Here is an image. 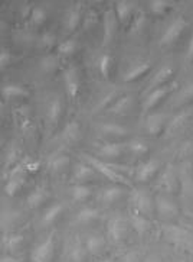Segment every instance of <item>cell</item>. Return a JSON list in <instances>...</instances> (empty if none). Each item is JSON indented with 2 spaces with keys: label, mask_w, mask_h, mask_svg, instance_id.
I'll return each instance as SVG.
<instances>
[{
  "label": "cell",
  "mask_w": 193,
  "mask_h": 262,
  "mask_svg": "<svg viewBox=\"0 0 193 262\" xmlns=\"http://www.w3.org/2000/svg\"><path fill=\"white\" fill-rule=\"evenodd\" d=\"M189 119H190V113H189V112H182V113H179V115L175 116L172 120H169L168 127H166V135H176L177 132H180V130L187 125Z\"/></svg>",
  "instance_id": "22"
},
{
  "label": "cell",
  "mask_w": 193,
  "mask_h": 262,
  "mask_svg": "<svg viewBox=\"0 0 193 262\" xmlns=\"http://www.w3.org/2000/svg\"><path fill=\"white\" fill-rule=\"evenodd\" d=\"M85 158V162H88L91 167H93L98 174H101L102 177H105L108 181L114 183V184H121V186H130L131 187V183L127 180L123 174H120L118 171L113 169L111 165H108L107 162L101 161L100 158H95L93 155H88V154H84L82 155Z\"/></svg>",
  "instance_id": "1"
},
{
  "label": "cell",
  "mask_w": 193,
  "mask_h": 262,
  "mask_svg": "<svg viewBox=\"0 0 193 262\" xmlns=\"http://www.w3.org/2000/svg\"><path fill=\"white\" fill-rule=\"evenodd\" d=\"M179 178H180V184L183 186V188L187 187V193L186 194L189 195V197H193V177L192 174H190V171H187V172L182 171Z\"/></svg>",
  "instance_id": "42"
},
{
  "label": "cell",
  "mask_w": 193,
  "mask_h": 262,
  "mask_svg": "<svg viewBox=\"0 0 193 262\" xmlns=\"http://www.w3.org/2000/svg\"><path fill=\"white\" fill-rule=\"evenodd\" d=\"M163 237L172 245L179 248H190L193 245V235L185 228L176 225H164L161 228Z\"/></svg>",
  "instance_id": "2"
},
{
  "label": "cell",
  "mask_w": 193,
  "mask_h": 262,
  "mask_svg": "<svg viewBox=\"0 0 193 262\" xmlns=\"http://www.w3.org/2000/svg\"><path fill=\"white\" fill-rule=\"evenodd\" d=\"M123 262H142L140 261V258H139V254H135V252H130V254H127L124 258H123Z\"/></svg>",
  "instance_id": "49"
},
{
  "label": "cell",
  "mask_w": 193,
  "mask_h": 262,
  "mask_svg": "<svg viewBox=\"0 0 193 262\" xmlns=\"http://www.w3.org/2000/svg\"><path fill=\"white\" fill-rule=\"evenodd\" d=\"M55 252V239L53 233H50L43 242L35 246L31 252V261L32 262H50Z\"/></svg>",
  "instance_id": "6"
},
{
  "label": "cell",
  "mask_w": 193,
  "mask_h": 262,
  "mask_svg": "<svg viewBox=\"0 0 193 262\" xmlns=\"http://www.w3.org/2000/svg\"><path fill=\"white\" fill-rule=\"evenodd\" d=\"M97 171L88 162H78L74 167V180L76 184H84L85 181H90L95 178Z\"/></svg>",
  "instance_id": "18"
},
{
  "label": "cell",
  "mask_w": 193,
  "mask_h": 262,
  "mask_svg": "<svg viewBox=\"0 0 193 262\" xmlns=\"http://www.w3.org/2000/svg\"><path fill=\"white\" fill-rule=\"evenodd\" d=\"M10 61H12L10 51H9L8 48H2V51H0V68L5 70L10 64Z\"/></svg>",
  "instance_id": "47"
},
{
  "label": "cell",
  "mask_w": 193,
  "mask_h": 262,
  "mask_svg": "<svg viewBox=\"0 0 193 262\" xmlns=\"http://www.w3.org/2000/svg\"><path fill=\"white\" fill-rule=\"evenodd\" d=\"M78 50V42L75 39H67L59 45L58 51L62 57H71L72 54H75Z\"/></svg>",
  "instance_id": "38"
},
{
  "label": "cell",
  "mask_w": 193,
  "mask_h": 262,
  "mask_svg": "<svg viewBox=\"0 0 193 262\" xmlns=\"http://www.w3.org/2000/svg\"><path fill=\"white\" fill-rule=\"evenodd\" d=\"M62 211H64V206L61 203H55L50 206L48 210L43 213L42 216V225L43 226H49L52 225L55 220L58 219L59 216L62 214Z\"/></svg>",
  "instance_id": "31"
},
{
  "label": "cell",
  "mask_w": 193,
  "mask_h": 262,
  "mask_svg": "<svg viewBox=\"0 0 193 262\" xmlns=\"http://www.w3.org/2000/svg\"><path fill=\"white\" fill-rule=\"evenodd\" d=\"M135 3L134 2H127V0H120L116 3V13H117V17L120 22H127L128 17L131 16L133 13V9H134Z\"/></svg>",
  "instance_id": "28"
},
{
  "label": "cell",
  "mask_w": 193,
  "mask_h": 262,
  "mask_svg": "<svg viewBox=\"0 0 193 262\" xmlns=\"http://www.w3.org/2000/svg\"><path fill=\"white\" fill-rule=\"evenodd\" d=\"M82 20V9L79 8V5H75L71 9H68V12L65 13L64 17V26L68 32H74L76 28L79 26Z\"/></svg>",
  "instance_id": "16"
},
{
  "label": "cell",
  "mask_w": 193,
  "mask_h": 262,
  "mask_svg": "<svg viewBox=\"0 0 193 262\" xmlns=\"http://www.w3.org/2000/svg\"><path fill=\"white\" fill-rule=\"evenodd\" d=\"M26 176H27V168L26 167H23V165L13 167V169L9 174L8 181L5 184V193L9 197H13L15 194H17L25 186Z\"/></svg>",
  "instance_id": "4"
},
{
  "label": "cell",
  "mask_w": 193,
  "mask_h": 262,
  "mask_svg": "<svg viewBox=\"0 0 193 262\" xmlns=\"http://www.w3.org/2000/svg\"><path fill=\"white\" fill-rule=\"evenodd\" d=\"M39 42H41L43 48H52L55 45V42H57V36H55V34H52V32H45L41 36Z\"/></svg>",
  "instance_id": "45"
},
{
  "label": "cell",
  "mask_w": 193,
  "mask_h": 262,
  "mask_svg": "<svg viewBox=\"0 0 193 262\" xmlns=\"http://www.w3.org/2000/svg\"><path fill=\"white\" fill-rule=\"evenodd\" d=\"M71 195L75 202H85L91 195V188L85 184H75L71 188Z\"/></svg>",
  "instance_id": "35"
},
{
  "label": "cell",
  "mask_w": 193,
  "mask_h": 262,
  "mask_svg": "<svg viewBox=\"0 0 193 262\" xmlns=\"http://www.w3.org/2000/svg\"><path fill=\"white\" fill-rule=\"evenodd\" d=\"M160 162L157 160H149L142 162L135 169V180L139 183H147L159 171Z\"/></svg>",
  "instance_id": "13"
},
{
  "label": "cell",
  "mask_w": 193,
  "mask_h": 262,
  "mask_svg": "<svg viewBox=\"0 0 193 262\" xmlns=\"http://www.w3.org/2000/svg\"><path fill=\"white\" fill-rule=\"evenodd\" d=\"M100 130L102 135L111 136V138H124L128 135V129L118 123H101Z\"/></svg>",
  "instance_id": "25"
},
{
  "label": "cell",
  "mask_w": 193,
  "mask_h": 262,
  "mask_svg": "<svg viewBox=\"0 0 193 262\" xmlns=\"http://www.w3.org/2000/svg\"><path fill=\"white\" fill-rule=\"evenodd\" d=\"M150 68H151V66L149 61L139 62V64L133 66V67L130 68V70H127L126 73H124V76H123V81H126V83L135 81V80H139L140 77L146 76V74L150 71Z\"/></svg>",
  "instance_id": "21"
},
{
  "label": "cell",
  "mask_w": 193,
  "mask_h": 262,
  "mask_svg": "<svg viewBox=\"0 0 193 262\" xmlns=\"http://www.w3.org/2000/svg\"><path fill=\"white\" fill-rule=\"evenodd\" d=\"M133 104H134V97L130 96V94H124V96H120L117 100L109 106L108 112L113 113V115L123 116V115H126L131 110Z\"/></svg>",
  "instance_id": "15"
},
{
  "label": "cell",
  "mask_w": 193,
  "mask_h": 262,
  "mask_svg": "<svg viewBox=\"0 0 193 262\" xmlns=\"http://www.w3.org/2000/svg\"><path fill=\"white\" fill-rule=\"evenodd\" d=\"M81 134H82L81 125L76 120H72V122H69L67 126L64 127V130H62V139L65 142L74 144V142L81 139Z\"/></svg>",
  "instance_id": "23"
},
{
  "label": "cell",
  "mask_w": 193,
  "mask_h": 262,
  "mask_svg": "<svg viewBox=\"0 0 193 262\" xmlns=\"http://www.w3.org/2000/svg\"><path fill=\"white\" fill-rule=\"evenodd\" d=\"M101 262H111L109 259H104V261H101Z\"/></svg>",
  "instance_id": "53"
},
{
  "label": "cell",
  "mask_w": 193,
  "mask_h": 262,
  "mask_svg": "<svg viewBox=\"0 0 193 262\" xmlns=\"http://www.w3.org/2000/svg\"><path fill=\"white\" fill-rule=\"evenodd\" d=\"M124 194H126V190L121 186H109L101 191V203L111 206V204H114L116 202H118L120 199H123V195Z\"/></svg>",
  "instance_id": "20"
},
{
  "label": "cell",
  "mask_w": 193,
  "mask_h": 262,
  "mask_svg": "<svg viewBox=\"0 0 193 262\" xmlns=\"http://www.w3.org/2000/svg\"><path fill=\"white\" fill-rule=\"evenodd\" d=\"M127 222L121 217H113L107 223V239L111 244H120L123 242L127 236Z\"/></svg>",
  "instance_id": "7"
},
{
  "label": "cell",
  "mask_w": 193,
  "mask_h": 262,
  "mask_svg": "<svg viewBox=\"0 0 193 262\" xmlns=\"http://www.w3.org/2000/svg\"><path fill=\"white\" fill-rule=\"evenodd\" d=\"M46 115H48V119H49L53 125L58 123L59 118H61V115H62V104H61V99H59V97H53V99L50 100L49 104H48V112H46Z\"/></svg>",
  "instance_id": "32"
},
{
  "label": "cell",
  "mask_w": 193,
  "mask_h": 262,
  "mask_svg": "<svg viewBox=\"0 0 193 262\" xmlns=\"http://www.w3.org/2000/svg\"><path fill=\"white\" fill-rule=\"evenodd\" d=\"M143 262H161V259H160L157 255H149Z\"/></svg>",
  "instance_id": "51"
},
{
  "label": "cell",
  "mask_w": 193,
  "mask_h": 262,
  "mask_svg": "<svg viewBox=\"0 0 193 262\" xmlns=\"http://www.w3.org/2000/svg\"><path fill=\"white\" fill-rule=\"evenodd\" d=\"M173 76V68L169 67V66H166V67L160 68L159 71L153 76V78H151L150 84H149V89H159V87H163V84L168 81L170 77Z\"/></svg>",
  "instance_id": "27"
},
{
  "label": "cell",
  "mask_w": 193,
  "mask_h": 262,
  "mask_svg": "<svg viewBox=\"0 0 193 262\" xmlns=\"http://www.w3.org/2000/svg\"><path fill=\"white\" fill-rule=\"evenodd\" d=\"M144 24H146V15H144L143 12H140L137 16L133 19V22H131V29H130V34L131 35H137L140 34L142 31H143Z\"/></svg>",
  "instance_id": "43"
},
{
  "label": "cell",
  "mask_w": 193,
  "mask_h": 262,
  "mask_svg": "<svg viewBox=\"0 0 193 262\" xmlns=\"http://www.w3.org/2000/svg\"><path fill=\"white\" fill-rule=\"evenodd\" d=\"M101 157L104 158H109V160H114L121 157V154L124 152V145L117 144V142H105L100 146L98 149Z\"/></svg>",
  "instance_id": "24"
},
{
  "label": "cell",
  "mask_w": 193,
  "mask_h": 262,
  "mask_svg": "<svg viewBox=\"0 0 193 262\" xmlns=\"http://www.w3.org/2000/svg\"><path fill=\"white\" fill-rule=\"evenodd\" d=\"M187 59H193V34L189 41V48H187Z\"/></svg>",
  "instance_id": "50"
},
{
  "label": "cell",
  "mask_w": 193,
  "mask_h": 262,
  "mask_svg": "<svg viewBox=\"0 0 193 262\" xmlns=\"http://www.w3.org/2000/svg\"><path fill=\"white\" fill-rule=\"evenodd\" d=\"M169 6H170V3L166 2V0H153V2H150L151 13H153V15H157V16L166 13Z\"/></svg>",
  "instance_id": "41"
},
{
  "label": "cell",
  "mask_w": 193,
  "mask_h": 262,
  "mask_svg": "<svg viewBox=\"0 0 193 262\" xmlns=\"http://www.w3.org/2000/svg\"><path fill=\"white\" fill-rule=\"evenodd\" d=\"M100 217V211L94 207H84L76 213L75 222L79 225H87V223H91L94 220H97Z\"/></svg>",
  "instance_id": "30"
},
{
  "label": "cell",
  "mask_w": 193,
  "mask_h": 262,
  "mask_svg": "<svg viewBox=\"0 0 193 262\" xmlns=\"http://www.w3.org/2000/svg\"><path fill=\"white\" fill-rule=\"evenodd\" d=\"M179 184H180V178H179V174L176 172V168L172 164H169L159 180L160 190L163 193L172 194V193H176Z\"/></svg>",
  "instance_id": "9"
},
{
  "label": "cell",
  "mask_w": 193,
  "mask_h": 262,
  "mask_svg": "<svg viewBox=\"0 0 193 262\" xmlns=\"http://www.w3.org/2000/svg\"><path fill=\"white\" fill-rule=\"evenodd\" d=\"M117 24H118V17L117 13L114 9H108L105 13H104V35H102V45L107 47L114 35L117 32Z\"/></svg>",
  "instance_id": "10"
},
{
  "label": "cell",
  "mask_w": 193,
  "mask_h": 262,
  "mask_svg": "<svg viewBox=\"0 0 193 262\" xmlns=\"http://www.w3.org/2000/svg\"><path fill=\"white\" fill-rule=\"evenodd\" d=\"M193 96V83L190 85H187L185 90L180 93V96H179V102H185V100H187V99H190Z\"/></svg>",
  "instance_id": "48"
},
{
  "label": "cell",
  "mask_w": 193,
  "mask_h": 262,
  "mask_svg": "<svg viewBox=\"0 0 193 262\" xmlns=\"http://www.w3.org/2000/svg\"><path fill=\"white\" fill-rule=\"evenodd\" d=\"M111 66H113V58L108 54L101 55L100 59H98V70H100V74L102 76V78H108Z\"/></svg>",
  "instance_id": "37"
},
{
  "label": "cell",
  "mask_w": 193,
  "mask_h": 262,
  "mask_svg": "<svg viewBox=\"0 0 193 262\" xmlns=\"http://www.w3.org/2000/svg\"><path fill=\"white\" fill-rule=\"evenodd\" d=\"M169 92H170L169 87H159V89L151 90L150 93L144 97L143 106H142V107H143V112H150L151 109H154V107L168 96Z\"/></svg>",
  "instance_id": "14"
},
{
  "label": "cell",
  "mask_w": 193,
  "mask_h": 262,
  "mask_svg": "<svg viewBox=\"0 0 193 262\" xmlns=\"http://www.w3.org/2000/svg\"><path fill=\"white\" fill-rule=\"evenodd\" d=\"M128 149L135 157H143V155L149 152V145L146 144L144 141H142V139H133L128 144Z\"/></svg>",
  "instance_id": "36"
},
{
  "label": "cell",
  "mask_w": 193,
  "mask_h": 262,
  "mask_svg": "<svg viewBox=\"0 0 193 262\" xmlns=\"http://www.w3.org/2000/svg\"><path fill=\"white\" fill-rule=\"evenodd\" d=\"M2 262H20V259H17L15 256H9V255H6V256H2Z\"/></svg>",
  "instance_id": "52"
},
{
  "label": "cell",
  "mask_w": 193,
  "mask_h": 262,
  "mask_svg": "<svg viewBox=\"0 0 193 262\" xmlns=\"http://www.w3.org/2000/svg\"><path fill=\"white\" fill-rule=\"evenodd\" d=\"M97 22H98V13L95 10H88L84 17V28L88 29V28L95 25Z\"/></svg>",
  "instance_id": "46"
},
{
  "label": "cell",
  "mask_w": 193,
  "mask_h": 262,
  "mask_svg": "<svg viewBox=\"0 0 193 262\" xmlns=\"http://www.w3.org/2000/svg\"><path fill=\"white\" fill-rule=\"evenodd\" d=\"M130 202L133 204V209L137 213L143 214L146 217H151L156 211L154 200L147 190L143 188H134L130 194Z\"/></svg>",
  "instance_id": "3"
},
{
  "label": "cell",
  "mask_w": 193,
  "mask_h": 262,
  "mask_svg": "<svg viewBox=\"0 0 193 262\" xmlns=\"http://www.w3.org/2000/svg\"><path fill=\"white\" fill-rule=\"evenodd\" d=\"M64 84L67 89V93L69 97L75 99L79 93V87H81V78L79 73L75 67H69L64 71Z\"/></svg>",
  "instance_id": "11"
},
{
  "label": "cell",
  "mask_w": 193,
  "mask_h": 262,
  "mask_svg": "<svg viewBox=\"0 0 193 262\" xmlns=\"http://www.w3.org/2000/svg\"><path fill=\"white\" fill-rule=\"evenodd\" d=\"M87 254H88L87 248H85L84 244L78 239V241H75V244L72 245L71 251H69V259L72 262H82L85 259Z\"/></svg>",
  "instance_id": "34"
},
{
  "label": "cell",
  "mask_w": 193,
  "mask_h": 262,
  "mask_svg": "<svg viewBox=\"0 0 193 262\" xmlns=\"http://www.w3.org/2000/svg\"><path fill=\"white\" fill-rule=\"evenodd\" d=\"M187 26V22L185 20V17L179 16L177 19H175L170 25L168 26V29L164 31V34L161 35L160 38V45L161 47H169L173 42H176L179 39V36L183 34V31Z\"/></svg>",
  "instance_id": "8"
},
{
  "label": "cell",
  "mask_w": 193,
  "mask_h": 262,
  "mask_svg": "<svg viewBox=\"0 0 193 262\" xmlns=\"http://www.w3.org/2000/svg\"><path fill=\"white\" fill-rule=\"evenodd\" d=\"M85 248L88 254L100 255L105 248V239L100 235H90L85 241Z\"/></svg>",
  "instance_id": "26"
},
{
  "label": "cell",
  "mask_w": 193,
  "mask_h": 262,
  "mask_svg": "<svg viewBox=\"0 0 193 262\" xmlns=\"http://www.w3.org/2000/svg\"><path fill=\"white\" fill-rule=\"evenodd\" d=\"M48 199H49V190L45 188V187H38V188H35L34 191L29 193V195L26 197V204H27L29 209H38Z\"/></svg>",
  "instance_id": "19"
},
{
  "label": "cell",
  "mask_w": 193,
  "mask_h": 262,
  "mask_svg": "<svg viewBox=\"0 0 193 262\" xmlns=\"http://www.w3.org/2000/svg\"><path fill=\"white\" fill-rule=\"evenodd\" d=\"M48 15H46V10L43 8H34L31 12V22L35 26H41L46 22Z\"/></svg>",
  "instance_id": "39"
},
{
  "label": "cell",
  "mask_w": 193,
  "mask_h": 262,
  "mask_svg": "<svg viewBox=\"0 0 193 262\" xmlns=\"http://www.w3.org/2000/svg\"><path fill=\"white\" fill-rule=\"evenodd\" d=\"M154 206H156V213L159 214L161 219L172 220L175 219L179 213L177 204L169 197L168 194L161 193L154 197Z\"/></svg>",
  "instance_id": "5"
},
{
  "label": "cell",
  "mask_w": 193,
  "mask_h": 262,
  "mask_svg": "<svg viewBox=\"0 0 193 262\" xmlns=\"http://www.w3.org/2000/svg\"><path fill=\"white\" fill-rule=\"evenodd\" d=\"M23 242V236L22 235H17V233H10V235H6L2 241V245L3 248L8 251V252H15L19 249V246L22 245Z\"/></svg>",
  "instance_id": "33"
},
{
  "label": "cell",
  "mask_w": 193,
  "mask_h": 262,
  "mask_svg": "<svg viewBox=\"0 0 193 262\" xmlns=\"http://www.w3.org/2000/svg\"><path fill=\"white\" fill-rule=\"evenodd\" d=\"M29 92L25 87L19 84H5L2 87V96L5 99H17V97H26Z\"/></svg>",
  "instance_id": "29"
},
{
  "label": "cell",
  "mask_w": 193,
  "mask_h": 262,
  "mask_svg": "<svg viewBox=\"0 0 193 262\" xmlns=\"http://www.w3.org/2000/svg\"><path fill=\"white\" fill-rule=\"evenodd\" d=\"M68 165H69V157L67 155H58V157L52 158V161L49 162L52 171H64V169H67Z\"/></svg>",
  "instance_id": "40"
},
{
  "label": "cell",
  "mask_w": 193,
  "mask_h": 262,
  "mask_svg": "<svg viewBox=\"0 0 193 262\" xmlns=\"http://www.w3.org/2000/svg\"><path fill=\"white\" fill-rule=\"evenodd\" d=\"M168 116L163 113H153L146 118V130L153 136L161 135L163 130L168 127Z\"/></svg>",
  "instance_id": "12"
},
{
  "label": "cell",
  "mask_w": 193,
  "mask_h": 262,
  "mask_svg": "<svg viewBox=\"0 0 193 262\" xmlns=\"http://www.w3.org/2000/svg\"><path fill=\"white\" fill-rule=\"evenodd\" d=\"M130 225H131V228L134 229L135 233H139L140 236L147 233L153 228V222L150 220V217H146V216L137 213V211H133L130 214Z\"/></svg>",
  "instance_id": "17"
},
{
  "label": "cell",
  "mask_w": 193,
  "mask_h": 262,
  "mask_svg": "<svg viewBox=\"0 0 193 262\" xmlns=\"http://www.w3.org/2000/svg\"><path fill=\"white\" fill-rule=\"evenodd\" d=\"M57 66H58V59L55 58V57H52V55H48V57H45L41 61V68H42L45 73L53 71L57 68Z\"/></svg>",
  "instance_id": "44"
}]
</instances>
